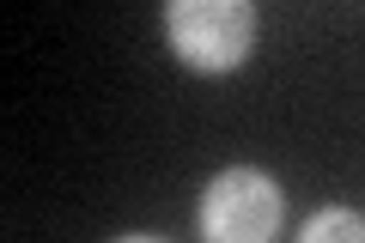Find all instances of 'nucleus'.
Listing matches in <instances>:
<instances>
[{"mask_svg": "<svg viewBox=\"0 0 365 243\" xmlns=\"http://www.w3.org/2000/svg\"><path fill=\"white\" fill-rule=\"evenodd\" d=\"M287 225V189L262 165H225L195 201L201 243H274Z\"/></svg>", "mask_w": 365, "mask_h": 243, "instance_id": "obj_1", "label": "nucleus"}, {"mask_svg": "<svg viewBox=\"0 0 365 243\" xmlns=\"http://www.w3.org/2000/svg\"><path fill=\"white\" fill-rule=\"evenodd\" d=\"M165 43L189 73H237L256 55V6L250 0H170Z\"/></svg>", "mask_w": 365, "mask_h": 243, "instance_id": "obj_2", "label": "nucleus"}, {"mask_svg": "<svg viewBox=\"0 0 365 243\" xmlns=\"http://www.w3.org/2000/svg\"><path fill=\"white\" fill-rule=\"evenodd\" d=\"M299 243H365V213L359 207H317L299 225Z\"/></svg>", "mask_w": 365, "mask_h": 243, "instance_id": "obj_3", "label": "nucleus"}, {"mask_svg": "<svg viewBox=\"0 0 365 243\" xmlns=\"http://www.w3.org/2000/svg\"><path fill=\"white\" fill-rule=\"evenodd\" d=\"M110 243H165V237H153V231H128V237H110Z\"/></svg>", "mask_w": 365, "mask_h": 243, "instance_id": "obj_4", "label": "nucleus"}]
</instances>
